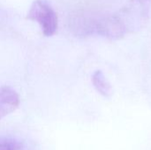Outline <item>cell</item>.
I'll list each match as a JSON object with an SVG mask.
<instances>
[{
	"mask_svg": "<svg viewBox=\"0 0 151 150\" xmlns=\"http://www.w3.org/2000/svg\"><path fill=\"white\" fill-rule=\"evenodd\" d=\"M0 150H27V148L19 139L11 136H0Z\"/></svg>",
	"mask_w": 151,
	"mask_h": 150,
	"instance_id": "277c9868",
	"label": "cell"
},
{
	"mask_svg": "<svg viewBox=\"0 0 151 150\" xmlns=\"http://www.w3.org/2000/svg\"><path fill=\"white\" fill-rule=\"evenodd\" d=\"M91 81L95 89L104 97L111 98L112 95V87L102 71H96L91 76Z\"/></svg>",
	"mask_w": 151,
	"mask_h": 150,
	"instance_id": "3957f363",
	"label": "cell"
},
{
	"mask_svg": "<svg viewBox=\"0 0 151 150\" xmlns=\"http://www.w3.org/2000/svg\"><path fill=\"white\" fill-rule=\"evenodd\" d=\"M18 93L9 87L0 88V119L13 112L19 105Z\"/></svg>",
	"mask_w": 151,
	"mask_h": 150,
	"instance_id": "7a4b0ae2",
	"label": "cell"
},
{
	"mask_svg": "<svg viewBox=\"0 0 151 150\" xmlns=\"http://www.w3.org/2000/svg\"><path fill=\"white\" fill-rule=\"evenodd\" d=\"M27 19L37 22L45 36H52L58 30L57 12L47 0H35L27 12Z\"/></svg>",
	"mask_w": 151,
	"mask_h": 150,
	"instance_id": "6da1fadb",
	"label": "cell"
}]
</instances>
